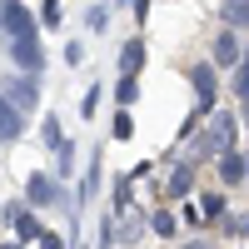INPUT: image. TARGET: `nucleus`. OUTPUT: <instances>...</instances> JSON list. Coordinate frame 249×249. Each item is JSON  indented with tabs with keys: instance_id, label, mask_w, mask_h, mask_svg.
Returning <instances> with one entry per match:
<instances>
[{
	"instance_id": "a878e982",
	"label": "nucleus",
	"mask_w": 249,
	"mask_h": 249,
	"mask_svg": "<svg viewBox=\"0 0 249 249\" xmlns=\"http://www.w3.org/2000/svg\"><path fill=\"white\" fill-rule=\"evenodd\" d=\"M184 249H214V244H204V239H195V244H184Z\"/></svg>"
},
{
	"instance_id": "a211bd4d",
	"label": "nucleus",
	"mask_w": 249,
	"mask_h": 249,
	"mask_svg": "<svg viewBox=\"0 0 249 249\" xmlns=\"http://www.w3.org/2000/svg\"><path fill=\"white\" fill-rule=\"evenodd\" d=\"M95 110H100V85H90V90H85V105H80V115L95 120Z\"/></svg>"
},
{
	"instance_id": "9b49d317",
	"label": "nucleus",
	"mask_w": 249,
	"mask_h": 249,
	"mask_svg": "<svg viewBox=\"0 0 249 249\" xmlns=\"http://www.w3.org/2000/svg\"><path fill=\"white\" fill-rule=\"evenodd\" d=\"M135 100H140V80H135V75H120V85H115V105L124 110V105H135Z\"/></svg>"
},
{
	"instance_id": "393cba45",
	"label": "nucleus",
	"mask_w": 249,
	"mask_h": 249,
	"mask_svg": "<svg viewBox=\"0 0 249 249\" xmlns=\"http://www.w3.org/2000/svg\"><path fill=\"white\" fill-rule=\"evenodd\" d=\"M150 15V0H135V20H144Z\"/></svg>"
},
{
	"instance_id": "aec40b11",
	"label": "nucleus",
	"mask_w": 249,
	"mask_h": 249,
	"mask_svg": "<svg viewBox=\"0 0 249 249\" xmlns=\"http://www.w3.org/2000/svg\"><path fill=\"white\" fill-rule=\"evenodd\" d=\"M199 210L210 214V219H219V214H224V195H204V204H199Z\"/></svg>"
},
{
	"instance_id": "ddd939ff",
	"label": "nucleus",
	"mask_w": 249,
	"mask_h": 249,
	"mask_svg": "<svg viewBox=\"0 0 249 249\" xmlns=\"http://www.w3.org/2000/svg\"><path fill=\"white\" fill-rule=\"evenodd\" d=\"M150 230H155V234H164V239H175V234H179V219H175L170 210H155V219H150Z\"/></svg>"
},
{
	"instance_id": "dca6fc26",
	"label": "nucleus",
	"mask_w": 249,
	"mask_h": 249,
	"mask_svg": "<svg viewBox=\"0 0 249 249\" xmlns=\"http://www.w3.org/2000/svg\"><path fill=\"white\" fill-rule=\"evenodd\" d=\"M110 135H115V140H130V135H135V120H130V110H115V120H110Z\"/></svg>"
},
{
	"instance_id": "6e6552de",
	"label": "nucleus",
	"mask_w": 249,
	"mask_h": 249,
	"mask_svg": "<svg viewBox=\"0 0 249 249\" xmlns=\"http://www.w3.org/2000/svg\"><path fill=\"white\" fill-rule=\"evenodd\" d=\"M239 60H244V50H239L234 30H219L214 35V65H239Z\"/></svg>"
},
{
	"instance_id": "423d86ee",
	"label": "nucleus",
	"mask_w": 249,
	"mask_h": 249,
	"mask_svg": "<svg viewBox=\"0 0 249 249\" xmlns=\"http://www.w3.org/2000/svg\"><path fill=\"white\" fill-rule=\"evenodd\" d=\"M25 199H30V204H55L60 190H55L50 175H30V179H25Z\"/></svg>"
},
{
	"instance_id": "bb28decb",
	"label": "nucleus",
	"mask_w": 249,
	"mask_h": 249,
	"mask_svg": "<svg viewBox=\"0 0 249 249\" xmlns=\"http://www.w3.org/2000/svg\"><path fill=\"white\" fill-rule=\"evenodd\" d=\"M0 249H25V244H0Z\"/></svg>"
},
{
	"instance_id": "4be33fe9",
	"label": "nucleus",
	"mask_w": 249,
	"mask_h": 249,
	"mask_svg": "<svg viewBox=\"0 0 249 249\" xmlns=\"http://www.w3.org/2000/svg\"><path fill=\"white\" fill-rule=\"evenodd\" d=\"M80 60H85V45H80V40H70V45H65V65H80Z\"/></svg>"
},
{
	"instance_id": "39448f33",
	"label": "nucleus",
	"mask_w": 249,
	"mask_h": 249,
	"mask_svg": "<svg viewBox=\"0 0 249 249\" xmlns=\"http://www.w3.org/2000/svg\"><path fill=\"white\" fill-rule=\"evenodd\" d=\"M219 179L230 184V190H234V184H244V179H249V155H239V150L219 155Z\"/></svg>"
},
{
	"instance_id": "412c9836",
	"label": "nucleus",
	"mask_w": 249,
	"mask_h": 249,
	"mask_svg": "<svg viewBox=\"0 0 249 249\" xmlns=\"http://www.w3.org/2000/svg\"><path fill=\"white\" fill-rule=\"evenodd\" d=\"M199 214H204V210H199V204H184V210H179V219H184V224H190V230H199Z\"/></svg>"
},
{
	"instance_id": "2eb2a0df",
	"label": "nucleus",
	"mask_w": 249,
	"mask_h": 249,
	"mask_svg": "<svg viewBox=\"0 0 249 249\" xmlns=\"http://www.w3.org/2000/svg\"><path fill=\"white\" fill-rule=\"evenodd\" d=\"M224 20L230 25H249V0H224Z\"/></svg>"
},
{
	"instance_id": "7ed1b4c3",
	"label": "nucleus",
	"mask_w": 249,
	"mask_h": 249,
	"mask_svg": "<svg viewBox=\"0 0 249 249\" xmlns=\"http://www.w3.org/2000/svg\"><path fill=\"white\" fill-rule=\"evenodd\" d=\"M0 20H5L10 40H30V45H35V20H30V10H25V5L5 0V5H0Z\"/></svg>"
},
{
	"instance_id": "0eeeda50",
	"label": "nucleus",
	"mask_w": 249,
	"mask_h": 249,
	"mask_svg": "<svg viewBox=\"0 0 249 249\" xmlns=\"http://www.w3.org/2000/svg\"><path fill=\"white\" fill-rule=\"evenodd\" d=\"M190 190H195V164H175L170 184H164V199H184Z\"/></svg>"
},
{
	"instance_id": "1a4fd4ad",
	"label": "nucleus",
	"mask_w": 249,
	"mask_h": 249,
	"mask_svg": "<svg viewBox=\"0 0 249 249\" xmlns=\"http://www.w3.org/2000/svg\"><path fill=\"white\" fill-rule=\"evenodd\" d=\"M40 234H45V224H40L35 214H20L15 219V244H40Z\"/></svg>"
},
{
	"instance_id": "f8f14e48",
	"label": "nucleus",
	"mask_w": 249,
	"mask_h": 249,
	"mask_svg": "<svg viewBox=\"0 0 249 249\" xmlns=\"http://www.w3.org/2000/svg\"><path fill=\"white\" fill-rule=\"evenodd\" d=\"M40 135H45V144H50L55 155H65V150H70V144H65V135H60V120H55V115H45V124H40Z\"/></svg>"
},
{
	"instance_id": "9d476101",
	"label": "nucleus",
	"mask_w": 249,
	"mask_h": 249,
	"mask_svg": "<svg viewBox=\"0 0 249 249\" xmlns=\"http://www.w3.org/2000/svg\"><path fill=\"white\" fill-rule=\"evenodd\" d=\"M10 135H20V115H15L10 100L0 95V140H10Z\"/></svg>"
},
{
	"instance_id": "f3484780",
	"label": "nucleus",
	"mask_w": 249,
	"mask_h": 249,
	"mask_svg": "<svg viewBox=\"0 0 249 249\" xmlns=\"http://www.w3.org/2000/svg\"><path fill=\"white\" fill-rule=\"evenodd\" d=\"M40 20H45V25L55 30L60 20H65V10H60V0H45V5H40Z\"/></svg>"
},
{
	"instance_id": "5701e85b",
	"label": "nucleus",
	"mask_w": 249,
	"mask_h": 249,
	"mask_svg": "<svg viewBox=\"0 0 249 249\" xmlns=\"http://www.w3.org/2000/svg\"><path fill=\"white\" fill-rule=\"evenodd\" d=\"M40 249H65V239L60 234H40Z\"/></svg>"
},
{
	"instance_id": "20e7f679",
	"label": "nucleus",
	"mask_w": 249,
	"mask_h": 249,
	"mask_svg": "<svg viewBox=\"0 0 249 249\" xmlns=\"http://www.w3.org/2000/svg\"><path fill=\"white\" fill-rule=\"evenodd\" d=\"M144 55H150V50H144V35H130L120 45V75H140L144 70Z\"/></svg>"
},
{
	"instance_id": "f03ea898",
	"label": "nucleus",
	"mask_w": 249,
	"mask_h": 249,
	"mask_svg": "<svg viewBox=\"0 0 249 249\" xmlns=\"http://www.w3.org/2000/svg\"><path fill=\"white\" fill-rule=\"evenodd\" d=\"M190 85H195V95H199V115H214V65H190Z\"/></svg>"
},
{
	"instance_id": "6ab92c4d",
	"label": "nucleus",
	"mask_w": 249,
	"mask_h": 249,
	"mask_svg": "<svg viewBox=\"0 0 249 249\" xmlns=\"http://www.w3.org/2000/svg\"><path fill=\"white\" fill-rule=\"evenodd\" d=\"M105 20H110L105 5H90V15H85V25H90V30H105Z\"/></svg>"
},
{
	"instance_id": "4468645a",
	"label": "nucleus",
	"mask_w": 249,
	"mask_h": 249,
	"mask_svg": "<svg viewBox=\"0 0 249 249\" xmlns=\"http://www.w3.org/2000/svg\"><path fill=\"white\" fill-rule=\"evenodd\" d=\"M130 175H124V179H115V214H124V210H130V204H135V190H130Z\"/></svg>"
},
{
	"instance_id": "b1692460",
	"label": "nucleus",
	"mask_w": 249,
	"mask_h": 249,
	"mask_svg": "<svg viewBox=\"0 0 249 249\" xmlns=\"http://www.w3.org/2000/svg\"><path fill=\"white\" fill-rule=\"evenodd\" d=\"M230 230H234V234H249V214H239V219H230Z\"/></svg>"
},
{
	"instance_id": "f257e3e1",
	"label": "nucleus",
	"mask_w": 249,
	"mask_h": 249,
	"mask_svg": "<svg viewBox=\"0 0 249 249\" xmlns=\"http://www.w3.org/2000/svg\"><path fill=\"white\" fill-rule=\"evenodd\" d=\"M234 135H239L234 115H224V110H219L214 124H210V130H204L195 144H199V155H214V160H219V155H230V150H234Z\"/></svg>"
}]
</instances>
